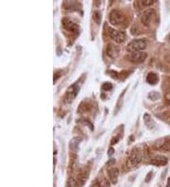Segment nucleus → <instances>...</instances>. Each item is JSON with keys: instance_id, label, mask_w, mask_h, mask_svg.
<instances>
[{"instance_id": "obj_1", "label": "nucleus", "mask_w": 170, "mask_h": 187, "mask_svg": "<svg viewBox=\"0 0 170 187\" xmlns=\"http://www.w3.org/2000/svg\"><path fill=\"white\" fill-rule=\"evenodd\" d=\"M143 160V152L139 147L135 146L130 151V154L128 157V160L126 162L128 168H134Z\"/></svg>"}, {"instance_id": "obj_2", "label": "nucleus", "mask_w": 170, "mask_h": 187, "mask_svg": "<svg viewBox=\"0 0 170 187\" xmlns=\"http://www.w3.org/2000/svg\"><path fill=\"white\" fill-rule=\"evenodd\" d=\"M146 47V41L145 39H134L128 44L127 49L129 52H139L143 51Z\"/></svg>"}, {"instance_id": "obj_3", "label": "nucleus", "mask_w": 170, "mask_h": 187, "mask_svg": "<svg viewBox=\"0 0 170 187\" xmlns=\"http://www.w3.org/2000/svg\"><path fill=\"white\" fill-rule=\"evenodd\" d=\"M109 20L112 26H120L125 21V15L121 10H112L109 14Z\"/></svg>"}, {"instance_id": "obj_4", "label": "nucleus", "mask_w": 170, "mask_h": 187, "mask_svg": "<svg viewBox=\"0 0 170 187\" xmlns=\"http://www.w3.org/2000/svg\"><path fill=\"white\" fill-rule=\"evenodd\" d=\"M109 30H110L109 31V36L115 43L121 44V43L125 42V40H126V38H127V35L124 31L117 30H112V28H110Z\"/></svg>"}, {"instance_id": "obj_5", "label": "nucleus", "mask_w": 170, "mask_h": 187, "mask_svg": "<svg viewBox=\"0 0 170 187\" xmlns=\"http://www.w3.org/2000/svg\"><path fill=\"white\" fill-rule=\"evenodd\" d=\"M78 90H79V88L76 83L73 84L71 87L68 88L67 92L65 94V96H64V101L66 102V103H71V102L75 99L77 95L78 94Z\"/></svg>"}, {"instance_id": "obj_6", "label": "nucleus", "mask_w": 170, "mask_h": 187, "mask_svg": "<svg viewBox=\"0 0 170 187\" xmlns=\"http://www.w3.org/2000/svg\"><path fill=\"white\" fill-rule=\"evenodd\" d=\"M155 11L153 9H146V10L143 11V13L141 15V21L142 23L145 25V26H149L150 22H151V19L153 15H154Z\"/></svg>"}, {"instance_id": "obj_7", "label": "nucleus", "mask_w": 170, "mask_h": 187, "mask_svg": "<svg viewBox=\"0 0 170 187\" xmlns=\"http://www.w3.org/2000/svg\"><path fill=\"white\" fill-rule=\"evenodd\" d=\"M146 53L143 52V51H139V52H133L130 53L129 56V59L133 61V62H143L146 59Z\"/></svg>"}, {"instance_id": "obj_8", "label": "nucleus", "mask_w": 170, "mask_h": 187, "mask_svg": "<svg viewBox=\"0 0 170 187\" xmlns=\"http://www.w3.org/2000/svg\"><path fill=\"white\" fill-rule=\"evenodd\" d=\"M119 52H120V49L117 47V45L113 44H109L107 45L106 48V53L107 55L112 59H115L119 55Z\"/></svg>"}, {"instance_id": "obj_9", "label": "nucleus", "mask_w": 170, "mask_h": 187, "mask_svg": "<svg viewBox=\"0 0 170 187\" xmlns=\"http://www.w3.org/2000/svg\"><path fill=\"white\" fill-rule=\"evenodd\" d=\"M108 177L110 179V181L112 183L115 184L118 180V177H119V170L117 169V167L115 166H111L108 169Z\"/></svg>"}, {"instance_id": "obj_10", "label": "nucleus", "mask_w": 170, "mask_h": 187, "mask_svg": "<svg viewBox=\"0 0 170 187\" xmlns=\"http://www.w3.org/2000/svg\"><path fill=\"white\" fill-rule=\"evenodd\" d=\"M62 25H64V27L66 28L68 31L76 32V31L78 30V26L76 24V23H74L72 20L68 19V18H64V19H62Z\"/></svg>"}, {"instance_id": "obj_11", "label": "nucleus", "mask_w": 170, "mask_h": 187, "mask_svg": "<svg viewBox=\"0 0 170 187\" xmlns=\"http://www.w3.org/2000/svg\"><path fill=\"white\" fill-rule=\"evenodd\" d=\"M168 160L166 156L163 155H156L155 157L152 158V160L150 161V163L153 164V166H166Z\"/></svg>"}, {"instance_id": "obj_12", "label": "nucleus", "mask_w": 170, "mask_h": 187, "mask_svg": "<svg viewBox=\"0 0 170 187\" xmlns=\"http://www.w3.org/2000/svg\"><path fill=\"white\" fill-rule=\"evenodd\" d=\"M160 142V145L155 146L159 150L163 151V152H168L170 151V138H163L161 140H158Z\"/></svg>"}, {"instance_id": "obj_13", "label": "nucleus", "mask_w": 170, "mask_h": 187, "mask_svg": "<svg viewBox=\"0 0 170 187\" xmlns=\"http://www.w3.org/2000/svg\"><path fill=\"white\" fill-rule=\"evenodd\" d=\"M146 81L150 85H155L159 81V77L156 73L150 72L147 74V76H146Z\"/></svg>"}, {"instance_id": "obj_14", "label": "nucleus", "mask_w": 170, "mask_h": 187, "mask_svg": "<svg viewBox=\"0 0 170 187\" xmlns=\"http://www.w3.org/2000/svg\"><path fill=\"white\" fill-rule=\"evenodd\" d=\"M88 176H89V172L87 171V170H82V171L79 173L78 178V183H79V185L81 186L84 184V183L88 179Z\"/></svg>"}, {"instance_id": "obj_15", "label": "nucleus", "mask_w": 170, "mask_h": 187, "mask_svg": "<svg viewBox=\"0 0 170 187\" xmlns=\"http://www.w3.org/2000/svg\"><path fill=\"white\" fill-rule=\"evenodd\" d=\"M144 120H145V124L146 126L149 128V129H153V127H154V121H153V119L151 118L150 115L149 113H145L144 115Z\"/></svg>"}, {"instance_id": "obj_16", "label": "nucleus", "mask_w": 170, "mask_h": 187, "mask_svg": "<svg viewBox=\"0 0 170 187\" xmlns=\"http://www.w3.org/2000/svg\"><path fill=\"white\" fill-rule=\"evenodd\" d=\"M101 18H102V15H101V13L98 10H95L93 13V19L94 21L98 25H100L101 23Z\"/></svg>"}, {"instance_id": "obj_17", "label": "nucleus", "mask_w": 170, "mask_h": 187, "mask_svg": "<svg viewBox=\"0 0 170 187\" xmlns=\"http://www.w3.org/2000/svg\"><path fill=\"white\" fill-rule=\"evenodd\" d=\"M155 3L154 0H141V1H139V4L141 7L143 8H146V7H149V6L153 5Z\"/></svg>"}, {"instance_id": "obj_18", "label": "nucleus", "mask_w": 170, "mask_h": 187, "mask_svg": "<svg viewBox=\"0 0 170 187\" xmlns=\"http://www.w3.org/2000/svg\"><path fill=\"white\" fill-rule=\"evenodd\" d=\"M67 186L68 187H79V183H78V180H76L74 178H69L67 180Z\"/></svg>"}, {"instance_id": "obj_19", "label": "nucleus", "mask_w": 170, "mask_h": 187, "mask_svg": "<svg viewBox=\"0 0 170 187\" xmlns=\"http://www.w3.org/2000/svg\"><path fill=\"white\" fill-rule=\"evenodd\" d=\"M125 91H126V90H125ZM125 91H124V92L120 95V96H119V98H118L117 105H116V110L115 111V115H116V113L119 112V110L121 109V107H122V105H123V103H122V98H123L124 95H125Z\"/></svg>"}, {"instance_id": "obj_20", "label": "nucleus", "mask_w": 170, "mask_h": 187, "mask_svg": "<svg viewBox=\"0 0 170 187\" xmlns=\"http://www.w3.org/2000/svg\"><path fill=\"white\" fill-rule=\"evenodd\" d=\"M159 98H160V94H159L158 92H150L149 94V98L151 99V100H157Z\"/></svg>"}, {"instance_id": "obj_21", "label": "nucleus", "mask_w": 170, "mask_h": 187, "mask_svg": "<svg viewBox=\"0 0 170 187\" xmlns=\"http://www.w3.org/2000/svg\"><path fill=\"white\" fill-rule=\"evenodd\" d=\"M99 187H110V183H109V181H108L106 179H102L99 183Z\"/></svg>"}, {"instance_id": "obj_22", "label": "nucleus", "mask_w": 170, "mask_h": 187, "mask_svg": "<svg viewBox=\"0 0 170 187\" xmlns=\"http://www.w3.org/2000/svg\"><path fill=\"white\" fill-rule=\"evenodd\" d=\"M102 89L104 91H110L112 89V85L111 82H105L103 85H102Z\"/></svg>"}, {"instance_id": "obj_23", "label": "nucleus", "mask_w": 170, "mask_h": 187, "mask_svg": "<svg viewBox=\"0 0 170 187\" xmlns=\"http://www.w3.org/2000/svg\"><path fill=\"white\" fill-rule=\"evenodd\" d=\"M120 134L119 135H117V136H115V137H112V141H111V145H115V144H116L117 142L120 140Z\"/></svg>"}, {"instance_id": "obj_24", "label": "nucleus", "mask_w": 170, "mask_h": 187, "mask_svg": "<svg viewBox=\"0 0 170 187\" xmlns=\"http://www.w3.org/2000/svg\"><path fill=\"white\" fill-rule=\"evenodd\" d=\"M164 99H166V101L167 102V103L170 104V90H168L167 92L166 93V95H164Z\"/></svg>"}, {"instance_id": "obj_25", "label": "nucleus", "mask_w": 170, "mask_h": 187, "mask_svg": "<svg viewBox=\"0 0 170 187\" xmlns=\"http://www.w3.org/2000/svg\"><path fill=\"white\" fill-rule=\"evenodd\" d=\"M61 71H59V72H56L55 74H54V83L58 81V78H60V77H61Z\"/></svg>"}, {"instance_id": "obj_26", "label": "nucleus", "mask_w": 170, "mask_h": 187, "mask_svg": "<svg viewBox=\"0 0 170 187\" xmlns=\"http://www.w3.org/2000/svg\"><path fill=\"white\" fill-rule=\"evenodd\" d=\"M151 177H152V172H149V174H147V177L146 179V183H149V181L150 180V179H151Z\"/></svg>"}, {"instance_id": "obj_27", "label": "nucleus", "mask_w": 170, "mask_h": 187, "mask_svg": "<svg viewBox=\"0 0 170 187\" xmlns=\"http://www.w3.org/2000/svg\"><path fill=\"white\" fill-rule=\"evenodd\" d=\"M115 163V161L113 160V159H111V161H110L109 163H108V164H107V166H108V167H111V166H112V163Z\"/></svg>"}, {"instance_id": "obj_28", "label": "nucleus", "mask_w": 170, "mask_h": 187, "mask_svg": "<svg viewBox=\"0 0 170 187\" xmlns=\"http://www.w3.org/2000/svg\"><path fill=\"white\" fill-rule=\"evenodd\" d=\"M112 153H113V149H110L109 153H108V154H109V155L111 156V155H112Z\"/></svg>"}, {"instance_id": "obj_29", "label": "nucleus", "mask_w": 170, "mask_h": 187, "mask_svg": "<svg viewBox=\"0 0 170 187\" xmlns=\"http://www.w3.org/2000/svg\"><path fill=\"white\" fill-rule=\"evenodd\" d=\"M166 187H170V178L168 179V181H167V185H166Z\"/></svg>"}]
</instances>
